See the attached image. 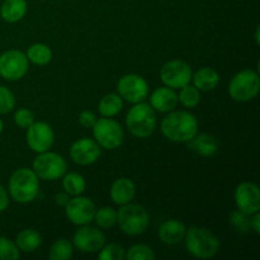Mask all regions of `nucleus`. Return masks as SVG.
<instances>
[{"instance_id":"nucleus-7","label":"nucleus","mask_w":260,"mask_h":260,"mask_svg":"<svg viewBox=\"0 0 260 260\" xmlns=\"http://www.w3.org/2000/svg\"><path fill=\"white\" fill-rule=\"evenodd\" d=\"M32 170L40 179L53 182L61 179L68 172V162L62 155L53 151H45L38 154L32 162Z\"/></svg>"},{"instance_id":"nucleus-41","label":"nucleus","mask_w":260,"mask_h":260,"mask_svg":"<svg viewBox=\"0 0 260 260\" xmlns=\"http://www.w3.org/2000/svg\"><path fill=\"white\" fill-rule=\"evenodd\" d=\"M255 38H256V43H259V28H256V33H255Z\"/></svg>"},{"instance_id":"nucleus-4","label":"nucleus","mask_w":260,"mask_h":260,"mask_svg":"<svg viewBox=\"0 0 260 260\" xmlns=\"http://www.w3.org/2000/svg\"><path fill=\"white\" fill-rule=\"evenodd\" d=\"M156 111L149 103L140 102L127 112L126 126L137 139H147L156 128Z\"/></svg>"},{"instance_id":"nucleus-32","label":"nucleus","mask_w":260,"mask_h":260,"mask_svg":"<svg viewBox=\"0 0 260 260\" xmlns=\"http://www.w3.org/2000/svg\"><path fill=\"white\" fill-rule=\"evenodd\" d=\"M250 216L248 213L243 212L240 210L233 211L230 213V223L234 229H235L238 233L240 234H246L251 230L250 228Z\"/></svg>"},{"instance_id":"nucleus-38","label":"nucleus","mask_w":260,"mask_h":260,"mask_svg":"<svg viewBox=\"0 0 260 260\" xmlns=\"http://www.w3.org/2000/svg\"><path fill=\"white\" fill-rule=\"evenodd\" d=\"M69 201H70V196L66 192H60L55 196V203L60 207H65Z\"/></svg>"},{"instance_id":"nucleus-30","label":"nucleus","mask_w":260,"mask_h":260,"mask_svg":"<svg viewBox=\"0 0 260 260\" xmlns=\"http://www.w3.org/2000/svg\"><path fill=\"white\" fill-rule=\"evenodd\" d=\"M98 258L101 260H123L126 259V250L119 244H104L98 251Z\"/></svg>"},{"instance_id":"nucleus-15","label":"nucleus","mask_w":260,"mask_h":260,"mask_svg":"<svg viewBox=\"0 0 260 260\" xmlns=\"http://www.w3.org/2000/svg\"><path fill=\"white\" fill-rule=\"evenodd\" d=\"M102 155V147L94 139L83 137L79 139L71 145L70 147V157L75 164L81 167H88L93 165L98 161Z\"/></svg>"},{"instance_id":"nucleus-5","label":"nucleus","mask_w":260,"mask_h":260,"mask_svg":"<svg viewBox=\"0 0 260 260\" xmlns=\"http://www.w3.org/2000/svg\"><path fill=\"white\" fill-rule=\"evenodd\" d=\"M117 223L126 235H141L149 228L150 215L144 206L129 202L121 206L117 212Z\"/></svg>"},{"instance_id":"nucleus-1","label":"nucleus","mask_w":260,"mask_h":260,"mask_svg":"<svg viewBox=\"0 0 260 260\" xmlns=\"http://www.w3.org/2000/svg\"><path fill=\"white\" fill-rule=\"evenodd\" d=\"M161 134L169 141L189 142L198 134V121L194 114L188 111H172L168 112L160 124Z\"/></svg>"},{"instance_id":"nucleus-39","label":"nucleus","mask_w":260,"mask_h":260,"mask_svg":"<svg viewBox=\"0 0 260 260\" xmlns=\"http://www.w3.org/2000/svg\"><path fill=\"white\" fill-rule=\"evenodd\" d=\"M250 228L255 234H260V213H253L250 216Z\"/></svg>"},{"instance_id":"nucleus-21","label":"nucleus","mask_w":260,"mask_h":260,"mask_svg":"<svg viewBox=\"0 0 260 260\" xmlns=\"http://www.w3.org/2000/svg\"><path fill=\"white\" fill-rule=\"evenodd\" d=\"M188 146L196 154L205 157L213 156L218 151L217 140L213 135L210 134H197L188 142Z\"/></svg>"},{"instance_id":"nucleus-3","label":"nucleus","mask_w":260,"mask_h":260,"mask_svg":"<svg viewBox=\"0 0 260 260\" xmlns=\"http://www.w3.org/2000/svg\"><path fill=\"white\" fill-rule=\"evenodd\" d=\"M8 193L13 201L20 205L33 202L40 193V178L32 169L19 168L10 175Z\"/></svg>"},{"instance_id":"nucleus-22","label":"nucleus","mask_w":260,"mask_h":260,"mask_svg":"<svg viewBox=\"0 0 260 260\" xmlns=\"http://www.w3.org/2000/svg\"><path fill=\"white\" fill-rule=\"evenodd\" d=\"M27 9L25 0H4L0 7V17L8 23H17L25 17Z\"/></svg>"},{"instance_id":"nucleus-29","label":"nucleus","mask_w":260,"mask_h":260,"mask_svg":"<svg viewBox=\"0 0 260 260\" xmlns=\"http://www.w3.org/2000/svg\"><path fill=\"white\" fill-rule=\"evenodd\" d=\"M101 229H111L117 225V211L112 207H102L95 211L94 220Z\"/></svg>"},{"instance_id":"nucleus-36","label":"nucleus","mask_w":260,"mask_h":260,"mask_svg":"<svg viewBox=\"0 0 260 260\" xmlns=\"http://www.w3.org/2000/svg\"><path fill=\"white\" fill-rule=\"evenodd\" d=\"M78 119H79V123H80L81 126L85 127V128H91L98 118H96V116L94 112L86 109V111H83L80 114H79Z\"/></svg>"},{"instance_id":"nucleus-6","label":"nucleus","mask_w":260,"mask_h":260,"mask_svg":"<svg viewBox=\"0 0 260 260\" xmlns=\"http://www.w3.org/2000/svg\"><path fill=\"white\" fill-rule=\"evenodd\" d=\"M260 90L259 74L251 69L239 71L229 84V94L235 102L245 103L258 96Z\"/></svg>"},{"instance_id":"nucleus-13","label":"nucleus","mask_w":260,"mask_h":260,"mask_svg":"<svg viewBox=\"0 0 260 260\" xmlns=\"http://www.w3.org/2000/svg\"><path fill=\"white\" fill-rule=\"evenodd\" d=\"M106 244V235L98 228L83 225L75 231L73 236L74 248L81 253H98Z\"/></svg>"},{"instance_id":"nucleus-27","label":"nucleus","mask_w":260,"mask_h":260,"mask_svg":"<svg viewBox=\"0 0 260 260\" xmlns=\"http://www.w3.org/2000/svg\"><path fill=\"white\" fill-rule=\"evenodd\" d=\"M74 245L68 239H58L51 245L50 256L51 260H70L73 258Z\"/></svg>"},{"instance_id":"nucleus-10","label":"nucleus","mask_w":260,"mask_h":260,"mask_svg":"<svg viewBox=\"0 0 260 260\" xmlns=\"http://www.w3.org/2000/svg\"><path fill=\"white\" fill-rule=\"evenodd\" d=\"M192 68L187 61L170 60L160 69V80L165 86L180 89L192 81Z\"/></svg>"},{"instance_id":"nucleus-25","label":"nucleus","mask_w":260,"mask_h":260,"mask_svg":"<svg viewBox=\"0 0 260 260\" xmlns=\"http://www.w3.org/2000/svg\"><path fill=\"white\" fill-rule=\"evenodd\" d=\"M25 56H27L28 61H30V62L35 63V65L45 66L51 62L53 53L52 50L50 48V46L46 45V43L37 42L33 43V45H30L29 47H28Z\"/></svg>"},{"instance_id":"nucleus-8","label":"nucleus","mask_w":260,"mask_h":260,"mask_svg":"<svg viewBox=\"0 0 260 260\" xmlns=\"http://www.w3.org/2000/svg\"><path fill=\"white\" fill-rule=\"evenodd\" d=\"M93 136L102 149L116 150L123 144L124 132L121 124L112 117H102L94 123Z\"/></svg>"},{"instance_id":"nucleus-16","label":"nucleus","mask_w":260,"mask_h":260,"mask_svg":"<svg viewBox=\"0 0 260 260\" xmlns=\"http://www.w3.org/2000/svg\"><path fill=\"white\" fill-rule=\"evenodd\" d=\"M238 210L253 215L260 211V189L255 183L243 182L235 188L234 193Z\"/></svg>"},{"instance_id":"nucleus-31","label":"nucleus","mask_w":260,"mask_h":260,"mask_svg":"<svg viewBox=\"0 0 260 260\" xmlns=\"http://www.w3.org/2000/svg\"><path fill=\"white\" fill-rule=\"evenodd\" d=\"M155 256V251L146 244H136L126 251V259L128 260H154Z\"/></svg>"},{"instance_id":"nucleus-14","label":"nucleus","mask_w":260,"mask_h":260,"mask_svg":"<svg viewBox=\"0 0 260 260\" xmlns=\"http://www.w3.org/2000/svg\"><path fill=\"white\" fill-rule=\"evenodd\" d=\"M27 145L33 152L48 151L55 144V132L46 122H33L27 128Z\"/></svg>"},{"instance_id":"nucleus-17","label":"nucleus","mask_w":260,"mask_h":260,"mask_svg":"<svg viewBox=\"0 0 260 260\" xmlns=\"http://www.w3.org/2000/svg\"><path fill=\"white\" fill-rule=\"evenodd\" d=\"M178 94L175 89L169 86H161V88L155 89L150 95V106L160 113H168L177 108Z\"/></svg>"},{"instance_id":"nucleus-12","label":"nucleus","mask_w":260,"mask_h":260,"mask_svg":"<svg viewBox=\"0 0 260 260\" xmlns=\"http://www.w3.org/2000/svg\"><path fill=\"white\" fill-rule=\"evenodd\" d=\"M95 211V203L90 198L83 197L81 194L70 198L68 205L65 206L66 217L76 226L89 225L94 220Z\"/></svg>"},{"instance_id":"nucleus-11","label":"nucleus","mask_w":260,"mask_h":260,"mask_svg":"<svg viewBox=\"0 0 260 260\" xmlns=\"http://www.w3.org/2000/svg\"><path fill=\"white\" fill-rule=\"evenodd\" d=\"M117 91L123 101L136 104L149 96V83L137 74H127L117 83Z\"/></svg>"},{"instance_id":"nucleus-28","label":"nucleus","mask_w":260,"mask_h":260,"mask_svg":"<svg viewBox=\"0 0 260 260\" xmlns=\"http://www.w3.org/2000/svg\"><path fill=\"white\" fill-rule=\"evenodd\" d=\"M178 101L185 108H196L201 102V91L196 88L194 85H185L180 88L179 94H178Z\"/></svg>"},{"instance_id":"nucleus-23","label":"nucleus","mask_w":260,"mask_h":260,"mask_svg":"<svg viewBox=\"0 0 260 260\" xmlns=\"http://www.w3.org/2000/svg\"><path fill=\"white\" fill-rule=\"evenodd\" d=\"M15 244L23 253H33L42 245V236L37 230L25 229L17 235Z\"/></svg>"},{"instance_id":"nucleus-19","label":"nucleus","mask_w":260,"mask_h":260,"mask_svg":"<svg viewBox=\"0 0 260 260\" xmlns=\"http://www.w3.org/2000/svg\"><path fill=\"white\" fill-rule=\"evenodd\" d=\"M184 223L179 220H167L161 223L159 228V239L167 245H177L180 241H183L185 235Z\"/></svg>"},{"instance_id":"nucleus-9","label":"nucleus","mask_w":260,"mask_h":260,"mask_svg":"<svg viewBox=\"0 0 260 260\" xmlns=\"http://www.w3.org/2000/svg\"><path fill=\"white\" fill-rule=\"evenodd\" d=\"M29 69V61L24 52L8 50L0 55V76L7 81H17L24 78Z\"/></svg>"},{"instance_id":"nucleus-24","label":"nucleus","mask_w":260,"mask_h":260,"mask_svg":"<svg viewBox=\"0 0 260 260\" xmlns=\"http://www.w3.org/2000/svg\"><path fill=\"white\" fill-rule=\"evenodd\" d=\"M123 108V99L118 93H109L102 96L98 103V111L102 117H114Z\"/></svg>"},{"instance_id":"nucleus-18","label":"nucleus","mask_w":260,"mask_h":260,"mask_svg":"<svg viewBox=\"0 0 260 260\" xmlns=\"http://www.w3.org/2000/svg\"><path fill=\"white\" fill-rule=\"evenodd\" d=\"M109 196H111L112 202L116 203V205H127V203L132 202L135 196H136V185L129 178H118L112 183Z\"/></svg>"},{"instance_id":"nucleus-40","label":"nucleus","mask_w":260,"mask_h":260,"mask_svg":"<svg viewBox=\"0 0 260 260\" xmlns=\"http://www.w3.org/2000/svg\"><path fill=\"white\" fill-rule=\"evenodd\" d=\"M3 129H4V122H3L2 118H0V135L3 134Z\"/></svg>"},{"instance_id":"nucleus-37","label":"nucleus","mask_w":260,"mask_h":260,"mask_svg":"<svg viewBox=\"0 0 260 260\" xmlns=\"http://www.w3.org/2000/svg\"><path fill=\"white\" fill-rule=\"evenodd\" d=\"M9 202H10V197L8 190L0 184V213L4 212L8 207H9Z\"/></svg>"},{"instance_id":"nucleus-20","label":"nucleus","mask_w":260,"mask_h":260,"mask_svg":"<svg viewBox=\"0 0 260 260\" xmlns=\"http://www.w3.org/2000/svg\"><path fill=\"white\" fill-rule=\"evenodd\" d=\"M192 81L193 85L200 91L215 90L220 84V74L213 68L205 66L192 74Z\"/></svg>"},{"instance_id":"nucleus-35","label":"nucleus","mask_w":260,"mask_h":260,"mask_svg":"<svg viewBox=\"0 0 260 260\" xmlns=\"http://www.w3.org/2000/svg\"><path fill=\"white\" fill-rule=\"evenodd\" d=\"M14 122L20 128H28L35 122V114L28 108H19L14 113Z\"/></svg>"},{"instance_id":"nucleus-2","label":"nucleus","mask_w":260,"mask_h":260,"mask_svg":"<svg viewBox=\"0 0 260 260\" xmlns=\"http://www.w3.org/2000/svg\"><path fill=\"white\" fill-rule=\"evenodd\" d=\"M183 240L188 253L197 259H211L220 251V239L208 229L192 226L187 229Z\"/></svg>"},{"instance_id":"nucleus-33","label":"nucleus","mask_w":260,"mask_h":260,"mask_svg":"<svg viewBox=\"0 0 260 260\" xmlns=\"http://www.w3.org/2000/svg\"><path fill=\"white\" fill-rule=\"evenodd\" d=\"M20 258V250L15 241L0 236V260H18Z\"/></svg>"},{"instance_id":"nucleus-26","label":"nucleus","mask_w":260,"mask_h":260,"mask_svg":"<svg viewBox=\"0 0 260 260\" xmlns=\"http://www.w3.org/2000/svg\"><path fill=\"white\" fill-rule=\"evenodd\" d=\"M63 192L68 193L71 197L80 196L86 189V180L81 174L76 172H66L62 177Z\"/></svg>"},{"instance_id":"nucleus-34","label":"nucleus","mask_w":260,"mask_h":260,"mask_svg":"<svg viewBox=\"0 0 260 260\" xmlns=\"http://www.w3.org/2000/svg\"><path fill=\"white\" fill-rule=\"evenodd\" d=\"M15 96L10 89L0 85V114H8L15 108Z\"/></svg>"}]
</instances>
